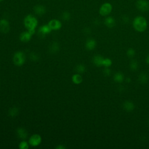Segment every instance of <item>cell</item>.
Instances as JSON below:
<instances>
[{
	"mask_svg": "<svg viewBox=\"0 0 149 149\" xmlns=\"http://www.w3.org/2000/svg\"><path fill=\"white\" fill-rule=\"evenodd\" d=\"M133 26L137 31L143 32L147 27V20L143 16H137L133 20Z\"/></svg>",
	"mask_w": 149,
	"mask_h": 149,
	"instance_id": "obj_1",
	"label": "cell"
},
{
	"mask_svg": "<svg viewBox=\"0 0 149 149\" xmlns=\"http://www.w3.org/2000/svg\"><path fill=\"white\" fill-rule=\"evenodd\" d=\"M38 24L37 19L33 15H29L25 17L24 19V24L26 28L27 29L32 35L35 33V29Z\"/></svg>",
	"mask_w": 149,
	"mask_h": 149,
	"instance_id": "obj_2",
	"label": "cell"
},
{
	"mask_svg": "<svg viewBox=\"0 0 149 149\" xmlns=\"http://www.w3.org/2000/svg\"><path fill=\"white\" fill-rule=\"evenodd\" d=\"M13 61L15 65L17 66H22L26 61V56L22 51H17L15 53L13 58Z\"/></svg>",
	"mask_w": 149,
	"mask_h": 149,
	"instance_id": "obj_3",
	"label": "cell"
},
{
	"mask_svg": "<svg viewBox=\"0 0 149 149\" xmlns=\"http://www.w3.org/2000/svg\"><path fill=\"white\" fill-rule=\"evenodd\" d=\"M112 10V5L109 2L104 3L99 9V13L102 16H106L109 15Z\"/></svg>",
	"mask_w": 149,
	"mask_h": 149,
	"instance_id": "obj_4",
	"label": "cell"
},
{
	"mask_svg": "<svg viewBox=\"0 0 149 149\" xmlns=\"http://www.w3.org/2000/svg\"><path fill=\"white\" fill-rule=\"evenodd\" d=\"M136 6L141 12H147L149 10V2L147 0H137Z\"/></svg>",
	"mask_w": 149,
	"mask_h": 149,
	"instance_id": "obj_5",
	"label": "cell"
},
{
	"mask_svg": "<svg viewBox=\"0 0 149 149\" xmlns=\"http://www.w3.org/2000/svg\"><path fill=\"white\" fill-rule=\"evenodd\" d=\"M41 141L42 139L40 135L38 134H34L30 137L29 143L32 147H37L40 144Z\"/></svg>",
	"mask_w": 149,
	"mask_h": 149,
	"instance_id": "obj_6",
	"label": "cell"
},
{
	"mask_svg": "<svg viewBox=\"0 0 149 149\" xmlns=\"http://www.w3.org/2000/svg\"><path fill=\"white\" fill-rule=\"evenodd\" d=\"M48 24L52 30H59L62 27V24L61 22L56 19H52L50 20Z\"/></svg>",
	"mask_w": 149,
	"mask_h": 149,
	"instance_id": "obj_7",
	"label": "cell"
},
{
	"mask_svg": "<svg viewBox=\"0 0 149 149\" xmlns=\"http://www.w3.org/2000/svg\"><path fill=\"white\" fill-rule=\"evenodd\" d=\"M9 29V22L5 19H1L0 20V31L3 33H7Z\"/></svg>",
	"mask_w": 149,
	"mask_h": 149,
	"instance_id": "obj_8",
	"label": "cell"
},
{
	"mask_svg": "<svg viewBox=\"0 0 149 149\" xmlns=\"http://www.w3.org/2000/svg\"><path fill=\"white\" fill-rule=\"evenodd\" d=\"M32 36L33 35L28 31H23L20 34L19 38L21 41L24 42H27L31 40Z\"/></svg>",
	"mask_w": 149,
	"mask_h": 149,
	"instance_id": "obj_9",
	"label": "cell"
},
{
	"mask_svg": "<svg viewBox=\"0 0 149 149\" xmlns=\"http://www.w3.org/2000/svg\"><path fill=\"white\" fill-rule=\"evenodd\" d=\"M16 134L18 137L23 140H25L28 136V133L27 130L23 127L18 128L16 130Z\"/></svg>",
	"mask_w": 149,
	"mask_h": 149,
	"instance_id": "obj_10",
	"label": "cell"
},
{
	"mask_svg": "<svg viewBox=\"0 0 149 149\" xmlns=\"http://www.w3.org/2000/svg\"><path fill=\"white\" fill-rule=\"evenodd\" d=\"M104 58L100 55H96L93 58V63L98 67H100L103 66V61Z\"/></svg>",
	"mask_w": 149,
	"mask_h": 149,
	"instance_id": "obj_11",
	"label": "cell"
},
{
	"mask_svg": "<svg viewBox=\"0 0 149 149\" xmlns=\"http://www.w3.org/2000/svg\"><path fill=\"white\" fill-rule=\"evenodd\" d=\"M123 108L127 112L132 111L134 109V104L132 101H126L123 104Z\"/></svg>",
	"mask_w": 149,
	"mask_h": 149,
	"instance_id": "obj_12",
	"label": "cell"
},
{
	"mask_svg": "<svg viewBox=\"0 0 149 149\" xmlns=\"http://www.w3.org/2000/svg\"><path fill=\"white\" fill-rule=\"evenodd\" d=\"M105 26L109 28H112L115 26L116 22L115 19L112 16H108L104 20Z\"/></svg>",
	"mask_w": 149,
	"mask_h": 149,
	"instance_id": "obj_13",
	"label": "cell"
},
{
	"mask_svg": "<svg viewBox=\"0 0 149 149\" xmlns=\"http://www.w3.org/2000/svg\"><path fill=\"white\" fill-rule=\"evenodd\" d=\"M51 30H52L50 28V27L48 26V24L43 25L40 27V28L38 29V33L41 35L45 36L46 34H49L51 31Z\"/></svg>",
	"mask_w": 149,
	"mask_h": 149,
	"instance_id": "obj_14",
	"label": "cell"
},
{
	"mask_svg": "<svg viewBox=\"0 0 149 149\" xmlns=\"http://www.w3.org/2000/svg\"><path fill=\"white\" fill-rule=\"evenodd\" d=\"M97 43L95 40L90 38L86 41V48L88 50H93L96 47Z\"/></svg>",
	"mask_w": 149,
	"mask_h": 149,
	"instance_id": "obj_15",
	"label": "cell"
},
{
	"mask_svg": "<svg viewBox=\"0 0 149 149\" xmlns=\"http://www.w3.org/2000/svg\"><path fill=\"white\" fill-rule=\"evenodd\" d=\"M34 10L37 15H40V16L44 15L46 12V9H45V7L42 5H36V6L34 7Z\"/></svg>",
	"mask_w": 149,
	"mask_h": 149,
	"instance_id": "obj_16",
	"label": "cell"
},
{
	"mask_svg": "<svg viewBox=\"0 0 149 149\" xmlns=\"http://www.w3.org/2000/svg\"><path fill=\"white\" fill-rule=\"evenodd\" d=\"M113 80L117 83H122L124 80V75L121 72H116L113 75Z\"/></svg>",
	"mask_w": 149,
	"mask_h": 149,
	"instance_id": "obj_17",
	"label": "cell"
},
{
	"mask_svg": "<svg viewBox=\"0 0 149 149\" xmlns=\"http://www.w3.org/2000/svg\"><path fill=\"white\" fill-rule=\"evenodd\" d=\"M72 81L76 84H80L83 81V77L80 74H74L72 77Z\"/></svg>",
	"mask_w": 149,
	"mask_h": 149,
	"instance_id": "obj_18",
	"label": "cell"
},
{
	"mask_svg": "<svg viewBox=\"0 0 149 149\" xmlns=\"http://www.w3.org/2000/svg\"><path fill=\"white\" fill-rule=\"evenodd\" d=\"M139 81L142 83V84H145L146 83L147 81H148V75L146 73H141L139 74Z\"/></svg>",
	"mask_w": 149,
	"mask_h": 149,
	"instance_id": "obj_19",
	"label": "cell"
},
{
	"mask_svg": "<svg viewBox=\"0 0 149 149\" xmlns=\"http://www.w3.org/2000/svg\"><path fill=\"white\" fill-rule=\"evenodd\" d=\"M129 67L131 70L132 71H136L139 68V64L138 62L136 60L133 59L130 61V64H129Z\"/></svg>",
	"mask_w": 149,
	"mask_h": 149,
	"instance_id": "obj_20",
	"label": "cell"
},
{
	"mask_svg": "<svg viewBox=\"0 0 149 149\" xmlns=\"http://www.w3.org/2000/svg\"><path fill=\"white\" fill-rule=\"evenodd\" d=\"M8 113H9V115L11 117H15L16 116L18 113H19V109L17 108L16 107H13V108H11L9 111H8Z\"/></svg>",
	"mask_w": 149,
	"mask_h": 149,
	"instance_id": "obj_21",
	"label": "cell"
},
{
	"mask_svg": "<svg viewBox=\"0 0 149 149\" xmlns=\"http://www.w3.org/2000/svg\"><path fill=\"white\" fill-rule=\"evenodd\" d=\"M76 70L79 73H83L86 71V66L83 64L77 65L76 67Z\"/></svg>",
	"mask_w": 149,
	"mask_h": 149,
	"instance_id": "obj_22",
	"label": "cell"
},
{
	"mask_svg": "<svg viewBox=\"0 0 149 149\" xmlns=\"http://www.w3.org/2000/svg\"><path fill=\"white\" fill-rule=\"evenodd\" d=\"M112 60L111 59L108 58H106L104 59L103 66L105 68H109V67H110L112 65Z\"/></svg>",
	"mask_w": 149,
	"mask_h": 149,
	"instance_id": "obj_23",
	"label": "cell"
},
{
	"mask_svg": "<svg viewBox=\"0 0 149 149\" xmlns=\"http://www.w3.org/2000/svg\"><path fill=\"white\" fill-rule=\"evenodd\" d=\"M29 145L30 144L29 143L24 140H23L19 143V147L20 149H28L29 147Z\"/></svg>",
	"mask_w": 149,
	"mask_h": 149,
	"instance_id": "obj_24",
	"label": "cell"
},
{
	"mask_svg": "<svg viewBox=\"0 0 149 149\" xmlns=\"http://www.w3.org/2000/svg\"><path fill=\"white\" fill-rule=\"evenodd\" d=\"M50 50L51 51L55 52H57L59 50V45L57 42H54L52 44V45L50 46Z\"/></svg>",
	"mask_w": 149,
	"mask_h": 149,
	"instance_id": "obj_25",
	"label": "cell"
},
{
	"mask_svg": "<svg viewBox=\"0 0 149 149\" xmlns=\"http://www.w3.org/2000/svg\"><path fill=\"white\" fill-rule=\"evenodd\" d=\"M135 54H136L135 50L132 48H129L126 52V55L129 58H133Z\"/></svg>",
	"mask_w": 149,
	"mask_h": 149,
	"instance_id": "obj_26",
	"label": "cell"
},
{
	"mask_svg": "<svg viewBox=\"0 0 149 149\" xmlns=\"http://www.w3.org/2000/svg\"><path fill=\"white\" fill-rule=\"evenodd\" d=\"M30 58L33 61H37L39 59V56L37 54H36L34 52H33L30 55Z\"/></svg>",
	"mask_w": 149,
	"mask_h": 149,
	"instance_id": "obj_27",
	"label": "cell"
},
{
	"mask_svg": "<svg viewBox=\"0 0 149 149\" xmlns=\"http://www.w3.org/2000/svg\"><path fill=\"white\" fill-rule=\"evenodd\" d=\"M70 17V15L69 13L68 12H65L62 14V19H63L64 20H69Z\"/></svg>",
	"mask_w": 149,
	"mask_h": 149,
	"instance_id": "obj_28",
	"label": "cell"
},
{
	"mask_svg": "<svg viewBox=\"0 0 149 149\" xmlns=\"http://www.w3.org/2000/svg\"><path fill=\"white\" fill-rule=\"evenodd\" d=\"M103 73L106 76H109L111 73V70L109 68H105L103 70Z\"/></svg>",
	"mask_w": 149,
	"mask_h": 149,
	"instance_id": "obj_29",
	"label": "cell"
},
{
	"mask_svg": "<svg viewBox=\"0 0 149 149\" xmlns=\"http://www.w3.org/2000/svg\"><path fill=\"white\" fill-rule=\"evenodd\" d=\"M66 147L62 144H59L56 147V149H65Z\"/></svg>",
	"mask_w": 149,
	"mask_h": 149,
	"instance_id": "obj_30",
	"label": "cell"
},
{
	"mask_svg": "<svg viewBox=\"0 0 149 149\" xmlns=\"http://www.w3.org/2000/svg\"><path fill=\"white\" fill-rule=\"evenodd\" d=\"M146 63L149 65V54L147 56L146 59Z\"/></svg>",
	"mask_w": 149,
	"mask_h": 149,
	"instance_id": "obj_31",
	"label": "cell"
},
{
	"mask_svg": "<svg viewBox=\"0 0 149 149\" xmlns=\"http://www.w3.org/2000/svg\"><path fill=\"white\" fill-rule=\"evenodd\" d=\"M126 81H127V82H128V83H129V82L131 81L130 79V78H129V77H127V78L126 79Z\"/></svg>",
	"mask_w": 149,
	"mask_h": 149,
	"instance_id": "obj_32",
	"label": "cell"
},
{
	"mask_svg": "<svg viewBox=\"0 0 149 149\" xmlns=\"http://www.w3.org/2000/svg\"><path fill=\"white\" fill-rule=\"evenodd\" d=\"M2 1V0H0V1Z\"/></svg>",
	"mask_w": 149,
	"mask_h": 149,
	"instance_id": "obj_33",
	"label": "cell"
}]
</instances>
